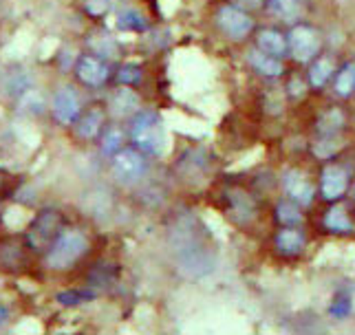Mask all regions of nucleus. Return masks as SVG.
<instances>
[{"label":"nucleus","mask_w":355,"mask_h":335,"mask_svg":"<svg viewBox=\"0 0 355 335\" xmlns=\"http://www.w3.org/2000/svg\"><path fill=\"white\" fill-rule=\"evenodd\" d=\"M132 141L141 153L159 157L166 153V130L164 121L155 110H141L132 121Z\"/></svg>","instance_id":"1"},{"label":"nucleus","mask_w":355,"mask_h":335,"mask_svg":"<svg viewBox=\"0 0 355 335\" xmlns=\"http://www.w3.org/2000/svg\"><path fill=\"white\" fill-rule=\"evenodd\" d=\"M89 250V239L78 230L60 232L58 239L51 243L46 252V267L49 269H69L73 263L84 256Z\"/></svg>","instance_id":"2"},{"label":"nucleus","mask_w":355,"mask_h":335,"mask_svg":"<svg viewBox=\"0 0 355 335\" xmlns=\"http://www.w3.org/2000/svg\"><path fill=\"white\" fill-rule=\"evenodd\" d=\"M113 175L121 183H135L146 175V161L139 151L121 148L113 159Z\"/></svg>","instance_id":"3"},{"label":"nucleus","mask_w":355,"mask_h":335,"mask_svg":"<svg viewBox=\"0 0 355 335\" xmlns=\"http://www.w3.org/2000/svg\"><path fill=\"white\" fill-rule=\"evenodd\" d=\"M58 227H60V214L53 209L38 214L33 221V227L29 230V245L33 250H49L51 243L58 239Z\"/></svg>","instance_id":"4"},{"label":"nucleus","mask_w":355,"mask_h":335,"mask_svg":"<svg viewBox=\"0 0 355 335\" xmlns=\"http://www.w3.org/2000/svg\"><path fill=\"white\" fill-rule=\"evenodd\" d=\"M216 22L218 27L223 29L225 35H230L232 40H243L248 38V33L252 31V18L245 14L243 9L239 7H221V11H218L216 16Z\"/></svg>","instance_id":"5"},{"label":"nucleus","mask_w":355,"mask_h":335,"mask_svg":"<svg viewBox=\"0 0 355 335\" xmlns=\"http://www.w3.org/2000/svg\"><path fill=\"white\" fill-rule=\"evenodd\" d=\"M289 49L298 62H309L320 49V38L311 27H296L289 35Z\"/></svg>","instance_id":"6"},{"label":"nucleus","mask_w":355,"mask_h":335,"mask_svg":"<svg viewBox=\"0 0 355 335\" xmlns=\"http://www.w3.org/2000/svg\"><path fill=\"white\" fill-rule=\"evenodd\" d=\"M80 97L78 93L69 89V86H64V89H60L53 97V115L58 117V121H62V123H73V121H78L80 117Z\"/></svg>","instance_id":"7"},{"label":"nucleus","mask_w":355,"mask_h":335,"mask_svg":"<svg viewBox=\"0 0 355 335\" xmlns=\"http://www.w3.org/2000/svg\"><path fill=\"white\" fill-rule=\"evenodd\" d=\"M76 73H78V78H80L84 84H89V86H100V84H104L106 78H108V67H106V62H104V60L95 58V55H82V58L78 60Z\"/></svg>","instance_id":"8"},{"label":"nucleus","mask_w":355,"mask_h":335,"mask_svg":"<svg viewBox=\"0 0 355 335\" xmlns=\"http://www.w3.org/2000/svg\"><path fill=\"white\" fill-rule=\"evenodd\" d=\"M285 192L296 201L298 205H309L313 201V185L309 183V179L298 170H289L285 172Z\"/></svg>","instance_id":"9"},{"label":"nucleus","mask_w":355,"mask_h":335,"mask_svg":"<svg viewBox=\"0 0 355 335\" xmlns=\"http://www.w3.org/2000/svg\"><path fill=\"white\" fill-rule=\"evenodd\" d=\"M349 185V177L347 172L338 168V166H327L322 172V196L329 198V201H336L338 196L345 194Z\"/></svg>","instance_id":"10"},{"label":"nucleus","mask_w":355,"mask_h":335,"mask_svg":"<svg viewBox=\"0 0 355 335\" xmlns=\"http://www.w3.org/2000/svg\"><path fill=\"white\" fill-rule=\"evenodd\" d=\"M139 108V97L128 89H121L111 97V113L117 117H128Z\"/></svg>","instance_id":"11"},{"label":"nucleus","mask_w":355,"mask_h":335,"mask_svg":"<svg viewBox=\"0 0 355 335\" xmlns=\"http://www.w3.org/2000/svg\"><path fill=\"white\" fill-rule=\"evenodd\" d=\"M248 60H250V65L261 73V76H280L283 73V65L274 58V55H267L263 53L261 49L259 51H250L248 53Z\"/></svg>","instance_id":"12"},{"label":"nucleus","mask_w":355,"mask_h":335,"mask_svg":"<svg viewBox=\"0 0 355 335\" xmlns=\"http://www.w3.org/2000/svg\"><path fill=\"white\" fill-rule=\"evenodd\" d=\"M269 11H272L274 16H278L280 20L293 22L300 18L302 7H300V0H269Z\"/></svg>","instance_id":"13"},{"label":"nucleus","mask_w":355,"mask_h":335,"mask_svg":"<svg viewBox=\"0 0 355 335\" xmlns=\"http://www.w3.org/2000/svg\"><path fill=\"white\" fill-rule=\"evenodd\" d=\"M259 49H261L263 53H267V55L278 58V55H285L287 42H285V38L278 31H263L259 35Z\"/></svg>","instance_id":"14"},{"label":"nucleus","mask_w":355,"mask_h":335,"mask_svg":"<svg viewBox=\"0 0 355 335\" xmlns=\"http://www.w3.org/2000/svg\"><path fill=\"white\" fill-rule=\"evenodd\" d=\"M104 123V113L100 108H93L91 113H87L80 123H78V132L82 135L84 139H93L97 132H100V126Z\"/></svg>","instance_id":"15"},{"label":"nucleus","mask_w":355,"mask_h":335,"mask_svg":"<svg viewBox=\"0 0 355 335\" xmlns=\"http://www.w3.org/2000/svg\"><path fill=\"white\" fill-rule=\"evenodd\" d=\"M276 247L283 254H298L302 247H304V237L296 230H285L278 234L276 239Z\"/></svg>","instance_id":"16"},{"label":"nucleus","mask_w":355,"mask_h":335,"mask_svg":"<svg viewBox=\"0 0 355 335\" xmlns=\"http://www.w3.org/2000/svg\"><path fill=\"white\" fill-rule=\"evenodd\" d=\"M324 225L331 232H351L353 230V223H351L349 214L345 212V207L329 209V214L324 216Z\"/></svg>","instance_id":"17"},{"label":"nucleus","mask_w":355,"mask_h":335,"mask_svg":"<svg viewBox=\"0 0 355 335\" xmlns=\"http://www.w3.org/2000/svg\"><path fill=\"white\" fill-rule=\"evenodd\" d=\"M336 93L340 97H349L355 93V65L342 67V71L338 73V80H336Z\"/></svg>","instance_id":"18"},{"label":"nucleus","mask_w":355,"mask_h":335,"mask_svg":"<svg viewBox=\"0 0 355 335\" xmlns=\"http://www.w3.org/2000/svg\"><path fill=\"white\" fill-rule=\"evenodd\" d=\"M331 73H334V62L329 60V58H320L311 67V73H309L311 84L315 86V89H320V86H324L327 80L331 78Z\"/></svg>","instance_id":"19"},{"label":"nucleus","mask_w":355,"mask_h":335,"mask_svg":"<svg viewBox=\"0 0 355 335\" xmlns=\"http://www.w3.org/2000/svg\"><path fill=\"white\" fill-rule=\"evenodd\" d=\"M342 123H345V115H342L338 108H331L318 119V130L322 135H334L342 128Z\"/></svg>","instance_id":"20"},{"label":"nucleus","mask_w":355,"mask_h":335,"mask_svg":"<svg viewBox=\"0 0 355 335\" xmlns=\"http://www.w3.org/2000/svg\"><path fill=\"white\" fill-rule=\"evenodd\" d=\"M117 27L121 31H141V29H146V20H144V16L139 14V11L126 9V11H121V14H119Z\"/></svg>","instance_id":"21"},{"label":"nucleus","mask_w":355,"mask_h":335,"mask_svg":"<svg viewBox=\"0 0 355 335\" xmlns=\"http://www.w3.org/2000/svg\"><path fill=\"white\" fill-rule=\"evenodd\" d=\"M121 141H124V135L117 128H111L104 135V144H102V151L104 155H117L121 151Z\"/></svg>","instance_id":"22"},{"label":"nucleus","mask_w":355,"mask_h":335,"mask_svg":"<svg viewBox=\"0 0 355 335\" xmlns=\"http://www.w3.org/2000/svg\"><path fill=\"white\" fill-rule=\"evenodd\" d=\"M300 209L298 205L293 203H280L278 205V221L285 223V225H296V223H300Z\"/></svg>","instance_id":"23"},{"label":"nucleus","mask_w":355,"mask_h":335,"mask_svg":"<svg viewBox=\"0 0 355 335\" xmlns=\"http://www.w3.org/2000/svg\"><path fill=\"white\" fill-rule=\"evenodd\" d=\"M95 293L93 291H80V289H76V291H64V293H60L58 295V300L62 302V304H80V302H87V300H91Z\"/></svg>","instance_id":"24"},{"label":"nucleus","mask_w":355,"mask_h":335,"mask_svg":"<svg viewBox=\"0 0 355 335\" xmlns=\"http://www.w3.org/2000/svg\"><path fill=\"white\" fill-rule=\"evenodd\" d=\"M141 80V69L137 65H126L124 69H121L119 73V82L121 84H135V82H139Z\"/></svg>","instance_id":"25"},{"label":"nucleus","mask_w":355,"mask_h":335,"mask_svg":"<svg viewBox=\"0 0 355 335\" xmlns=\"http://www.w3.org/2000/svg\"><path fill=\"white\" fill-rule=\"evenodd\" d=\"M113 7V0H87V9L93 16H102Z\"/></svg>","instance_id":"26"},{"label":"nucleus","mask_w":355,"mask_h":335,"mask_svg":"<svg viewBox=\"0 0 355 335\" xmlns=\"http://www.w3.org/2000/svg\"><path fill=\"white\" fill-rule=\"evenodd\" d=\"M7 318H9V309L3 302H0V325H5Z\"/></svg>","instance_id":"27"},{"label":"nucleus","mask_w":355,"mask_h":335,"mask_svg":"<svg viewBox=\"0 0 355 335\" xmlns=\"http://www.w3.org/2000/svg\"><path fill=\"white\" fill-rule=\"evenodd\" d=\"M241 5H245V7H252V9H256V7H261V3L263 0H239Z\"/></svg>","instance_id":"28"}]
</instances>
